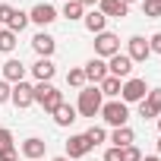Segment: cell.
Listing matches in <instances>:
<instances>
[{"label": "cell", "mask_w": 161, "mask_h": 161, "mask_svg": "<svg viewBox=\"0 0 161 161\" xmlns=\"http://www.w3.org/2000/svg\"><path fill=\"white\" fill-rule=\"evenodd\" d=\"M7 145H13V133L0 126V148H7Z\"/></svg>", "instance_id": "cell-32"}, {"label": "cell", "mask_w": 161, "mask_h": 161, "mask_svg": "<svg viewBox=\"0 0 161 161\" xmlns=\"http://www.w3.org/2000/svg\"><path fill=\"white\" fill-rule=\"evenodd\" d=\"M54 161H69V158H66V155H60V158H54Z\"/></svg>", "instance_id": "cell-37"}, {"label": "cell", "mask_w": 161, "mask_h": 161, "mask_svg": "<svg viewBox=\"0 0 161 161\" xmlns=\"http://www.w3.org/2000/svg\"><path fill=\"white\" fill-rule=\"evenodd\" d=\"M82 19H86V29H89V32H95V35H101V32H104V22H108V19H104V16H101L98 10L86 13Z\"/></svg>", "instance_id": "cell-20"}, {"label": "cell", "mask_w": 161, "mask_h": 161, "mask_svg": "<svg viewBox=\"0 0 161 161\" xmlns=\"http://www.w3.org/2000/svg\"><path fill=\"white\" fill-rule=\"evenodd\" d=\"M158 3H161V0H158Z\"/></svg>", "instance_id": "cell-41"}, {"label": "cell", "mask_w": 161, "mask_h": 161, "mask_svg": "<svg viewBox=\"0 0 161 161\" xmlns=\"http://www.w3.org/2000/svg\"><path fill=\"white\" fill-rule=\"evenodd\" d=\"M16 47V35L10 32V29H3V32H0V51H3V54H10Z\"/></svg>", "instance_id": "cell-25"}, {"label": "cell", "mask_w": 161, "mask_h": 161, "mask_svg": "<svg viewBox=\"0 0 161 161\" xmlns=\"http://www.w3.org/2000/svg\"><path fill=\"white\" fill-rule=\"evenodd\" d=\"M29 25V13H22V10H13V16H10V22H7V29L16 35V32H22Z\"/></svg>", "instance_id": "cell-21"}, {"label": "cell", "mask_w": 161, "mask_h": 161, "mask_svg": "<svg viewBox=\"0 0 161 161\" xmlns=\"http://www.w3.org/2000/svg\"><path fill=\"white\" fill-rule=\"evenodd\" d=\"M101 117H104V123H111V126L117 130V126H126L130 108H126L123 101H108V104H101Z\"/></svg>", "instance_id": "cell-3"}, {"label": "cell", "mask_w": 161, "mask_h": 161, "mask_svg": "<svg viewBox=\"0 0 161 161\" xmlns=\"http://www.w3.org/2000/svg\"><path fill=\"white\" fill-rule=\"evenodd\" d=\"M148 54H152L148 41H145L142 35H133V38H130V54H126V57H130L133 63H145V60H148Z\"/></svg>", "instance_id": "cell-9"}, {"label": "cell", "mask_w": 161, "mask_h": 161, "mask_svg": "<svg viewBox=\"0 0 161 161\" xmlns=\"http://www.w3.org/2000/svg\"><path fill=\"white\" fill-rule=\"evenodd\" d=\"M22 76H25V66L19 63V60H7L3 63V79H7V82H22Z\"/></svg>", "instance_id": "cell-17"}, {"label": "cell", "mask_w": 161, "mask_h": 161, "mask_svg": "<svg viewBox=\"0 0 161 161\" xmlns=\"http://www.w3.org/2000/svg\"><path fill=\"white\" fill-rule=\"evenodd\" d=\"M126 3L123 0H98V13L104 16V19H123L126 16Z\"/></svg>", "instance_id": "cell-10"}, {"label": "cell", "mask_w": 161, "mask_h": 161, "mask_svg": "<svg viewBox=\"0 0 161 161\" xmlns=\"http://www.w3.org/2000/svg\"><path fill=\"white\" fill-rule=\"evenodd\" d=\"M114 54H120V38L111 32H101L95 38V57H114Z\"/></svg>", "instance_id": "cell-5"}, {"label": "cell", "mask_w": 161, "mask_h": 161, "mask_svg": "<svg viewBox=\"0 0 161 161\" xmlns=\"http://www.w3.org/2000/svg\"><path fill=\"white\" fill-rule=\"evenodd\" d=\"M54 19H57V10L51 3H35L29 13V22H38V25H51Z\"/></svg>", "instance_id": "cell-11"}, {"label": "cell", "mask_w": 161, "mask_h": 161, "mask_svg": "<svg viewBox=\"0 0 161 161\" xmlns=\"http://www.w3.org/2000/svg\"><path fill=\"white\" fill-rule=\"evenodd\" d=\"M123 3H126V7H130V3H136V0H123Z\"/></svg>", "instance_id": "cell-38"}, {"label": "cell", "mask_w": 161, "mask_h": 161, "mask_svg": "<svg viewBox=\"0 0 161 161\" xmlns=\"http://www.w3.org/2000/svg\"><path fill=\"white\" fill-rule=\"evenodd\" d=\"M35 101H38L44 111H51V114H54V111L63 104V92H57L51 82H38V86H35Z\"/></svg>", "instance_id": "cell-2"}, {"label": "cell", "mask_w": 161, "mask_h": 161, "mask_svg": "<svg viewBox=\"0 0 161 161\" xmlns=\"http://www.w3.org/2000/svg\"><path fill=\"white\" fill-rule=\"evenodd\" d=\"M130 73H133V60H130L126 54H114L111 63H108V76H114V79H130Z\"/></svg>", "instance_id": "cell-6"}, {"label": "cell", "mask_w": 161, "mask_h": 161, "mask_svg": "<svg viewBox=\"0 0 161 161\" xmlns=\"http://www.w3.org/2000/svg\"><path fill=\"white\" fill-rule=\"evenodd\" d=\"M32 73H35V79H38V82H51V79H54V73H57V66H54L51 60L38 57V63L32 66Z\"/></svg>", "instance_id": "cell-16"}, {"label": "cell", "mask_w": 161, "mask_h": 161, "mask_svg": "<svg viewBox=\"0 0 161 161\" xmlns=\"http://www.w3.org/2000/svg\"><path fill=\"white\" fill-rule=\"evenodd\" d=\"M104 161H120V148H117V145L108 148V152H104Z\"/></svg>", "instance_id": "cell-34"}, {"label": "cell", "mask_w": 161, "mask_h": 161, "mask_svg": "<svg viewBox=\"0 0 161 161\" xmlns=\"http://www.w3.org/2000/svg\"><path fill=\"white\" fill-rule=\"evenodd\" d=\"M98 89H101V95H111V98H114V95H120V89H123V86H120V79L108 76L104 82H98Z\"/></svg>", "instance_id": "cell-23"}, {"label": "cell", "mask_w": 161, "mask_h": 161, "mask_svg": "<svg viewBox=\"0 0 161 161\" xmlns=\"http://www.w3.org/2000/svg\"><path fill=\"white\" fill-rule=\"evenodd\" d=\"M73 120H79V117H76V108L63 101V104H60V108L54 111V123H57V126H69Z\"/></svg>", "instance_id": "cell-18"}, {"label": "cell", "mask_w": 161, "mask_h": 161, "mask_svg": "<svg viewBox=\"0 0 161 161\" xmlns=\"http://www.w3.org/2000/svg\"><path fill=\"white\" fill-rule=\"evenodd\" d=\"M142 161H161V158H158V155H148V158H142Z\"/></svg>", "instance_id": "cell-36"}, {"label": "cell", "mask_w": 161, "mask_h": 161, "mask_svg": "<svg viewBox=\"0 0 161 161\" xmlns=\"http://www.w3.org/2000/svg\"><path fill=\"white\" fill-rule=\"evenodd\" d=\"M158 155H161V139H158Z\"/></svg>", "instance_id": "cell-39"}, {"label": "cell", "mask_w": 161, "mask_h": 161, "mask_svg": "<svg viewBox=\"0 0 161 161\" xmlns=\"http://www.w3.org/2000/svg\"><path fill=\"white\" fill-rule=\"evenodd\" d=\"M92 152V142L86 136H69L66 139V158H86Z\"/></svg>", "instance_id": "cell-12"}, {"label": "cell", "mask_w": 161, "mask_h": 161, "mask_svg": "<svg viewBox=\"0 0 161 161\" xmlns=\"http://www.w3.org/2000/svg\"><path fill=\"white\" fill-rule=\"evenodd\" d=\"M120 161H142V152L136 145H126V148H120Z\"/></svg>", "instance_id": "cell-28"}, {"label": "cell", "mask_w": 161, "mask_h": 161, "mask_svg": "<svg viewBox=\"0 0 161 161\" xmlns=\"http://www.w3.org/2000/svg\"><path fill=\"white\" fill-rule=\"evenodd\" d=\"M32 47H35V54H38V57H44V60H51V54H54V47H57V41H54L51 35H44V32H38V35L32 38Z\"/></svg>", "instance_id": "cell-14"}, {"label": "cell", "mask_w": 161, "mask_h": 161, "mask_svg": "<svg viewBox=\"0 0 161 161\" xmlns=\"http://www.w3.org/2000/svg\"><path fill=\"white\" fill-rule=\"evenodd\" d=\"M0 161H19V152H16L13 145H7V148H0Z\"/></svg>", "instance_id": "cell-29"}, {"label": "cell", "mask_w": 161, "mask_h": 161, "mask_svg": "<svg viewBox=\"0 0 161 161\" xmlns=\"http://www.w3.org/2000/svg\"><path fill=\"white\" fill-rule=\"evenodd\" d=\"M79 3H82V10H86V7H98V0H79Z\"/></svg>", "instance_id": "cell-35"}, {"label": "cell", "mask_w": 161, "mask_h": 161, "mask_svg": "<svg viewBox=\"0 0 161 161\" xmlns=\"http://www.w3.org/2000/svg\"><path fill=\"white\" fill-rule=\"evenodd\" d=\"M139 114L142 117H158L161 114V89H148V95L139 101Z\"/></svg>", "instance_id": "cell-8"}, {"label": "cell", "mask_w": 161, "mask_h": 161, "mask_svg": "<svg viewBox=\"0 0 161 161\" xmlns=\"http://www.w3.org/2000/svg\"><path fill=\"white\" fill-rule=\"evenodd\" d=\"M148 47H152V54H161V32H155L148 38Z\"/></svg>", "instance_id": "cell-31"}, {"label": "cell", "mask_w": 161, "mask_h": 161, "mask_svg": "<svg viewBox=\"0 0 161 161\" xmlns=\"http://www.w3.org/2000/svg\"><path fill=\"white\" fill-rule=\"evenodd\" d=\"M133 139H136V133H133L130 126H117V130L111 133V142H114L117 148H126V145H133Z\"/></svg>", "instance_id": "cell-19"}, {"label": "cell", "mask_w": 161, "mask_h": 161, "mask_svg": "<svg viewBox=\"0 0 161 161\" xmlns=\"http://www.w3.org/2000/svg\"><path fill=\"white\" fill-rule=\"evenodd\" d=\"M44 148H47V142H44V139H38V136H32V139H25V142H22V155H25L29 161H38V158L44 155Z\"/></svg>", "instance_id": "cell-15"}, {"label": "cell", "mask_w": 161, "mask_h": 161, "mask_svg": "<svg viewBox=\"0 0 161 161\" xmlns=\"http://www.w3.org/2000/svg\"><path fill=\"white\" fill-rule=\"evenodd\" d=\"M63 16L73 22V19H82L86 10H82V3H79V0H66V3H63Z\"/></svg>", "instance_id": "cell-22"}, {"label": "cell", "mask_w": 161, "mask_h": 161, "mask_svg": "<svg viewBox=\"0 0 161 161\" xmlns=\"http://www.w3.org/2000/svg\"><path fill=\"white\" fill-rule=\"evenodd\" d=\"M142 13L148 19H155V16H161V3H158V0H142Z\"/></svg>", "instance_id": "cell-26"}, {"label": "cell", "mask_w": 161, "mask_h": 161, "mask_svg": "<svg viewBox=\"0 0 161 161\" xmlns=\"http://www.w3.org/2000/svg\"><path fill=\"white\" fill-rule=\"evenodd\" d=\"M82 73H86L89 82H95V86H98V82H104V79H108V63H104L101 57H95V60H89V63H86V69H82Z\"/></svg>", "instance_id": "cell-13"}, {"label": "cell", "mask_w": 161, "mask_h": 161, "mask_svg": "<svg viewBox=\"0 0 161 161\" xmlns=\"http://www.w3.org/2000/svg\"><path fill=\"white\" fill-rule=\"evenodd\" d=\"M82 136H86V139H89V142H92V148H95V145H98V142H104V139H108V133H104V130H101V126H89V130H86V133H82Z\"/></svg>", "instance_id": "cell-24"}, {"label": "cell", "mask_w": 161, "mask_h": 161, "mask_svg": "<svg viewBox=\"0 0 161 161\" xmlns=\"http://www.w3.org/2000/svg\"><path fill=\"white\" fill-rule=\"evenodd\" d=\"M10 95H13V86L7 82V79H0V104H3V101H10Z\"/></svg>", "instance_id": "cell-30"}, {"label": "cell", "mask_w": 161, "mask_h": 161, "mask_svg": "<svg viewBox=\"0 0 161 161\" xmlns=\"http://www.w3.org/2000/svg\"><path fill=\"white\" fill-rule=\"evenodd\" d=\"M104 95H101V89L98 86H86L82 92H79V104H76V114H82V117H95V114H101V101Z\"/></svg>", "instance_id": "cell-1"}, {"label": "cell", "mask_w": 161, "mask_h": 161, "mask_svg": "<svg viewBox=\"0 0 161 161\" xmlns=\"http://www.w3.org/2000/svg\"><path fill=\"white\" fill-rule=\"evenodd\" d=\"M158 130H161V117H158Z\"/></svg>", "instance_id": "cell-40"}, {"label": "cell", "mask_w": 161, "mask_h": 161, "mask_svg": "<svg viewBox=\"0 0 161 161\" xmlns=\"http://www.w3.org/2000/svg\"><path fill=\"white\" fill-rule=\"evenodd\" d=\"M10 16H13V7L10 3H0V22H10Z\"/></svg>", "instance_id": "cell-33"}, {"label": "cell", "mask_w": 161, "mask_h": 161, "mask_svg": "<svg viewBox=\"0 0 161 161\" xmlns=\"http://www.w3.org/2000/svg\"><path fill=\"white\" fill-rule=\"evenodd\" d=\"M10 101H13L16 108H29V104H35V86H29V82H16Z\"/></svg>", "instance_id": "cell-7"}, {"label": "cell", "mask_w": 161, "mask_h": 161, "mask_svg": "<svg viewBox=\"0 0 161 161\" xmlns=\"http://www.w3.org/2000/svg\"><path fill=\"white\" fill-rule=\"evenodd\" d=\"M66 82L76 86V89H82V86H86V73H82V69H69V73H66Z\"/></svg>", "instance_id": "cell-27"}, {"label": "cell", "mask_w": 161, "mask_h": 161, "mask_svg": "<svg viewBox=\"0 0 161 161\" xmlns=\"http://www.w3.org/2000/svg\"><path fill=\"white\" fill-rule=\"evenodd\" d=\"M120 95H123V104L142 101V98L148 95V86H145V79H126V82H123V89H120Z\"/></svg>", "instance_id": "cell-4"}]
</instances>
